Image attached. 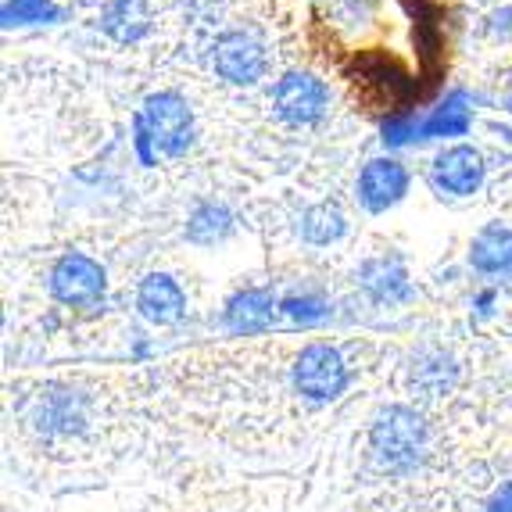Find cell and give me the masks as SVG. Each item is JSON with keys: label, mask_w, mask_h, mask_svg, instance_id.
<instances>
[{"label": "cell", "mask_w": 512, "mask_h": 512, "mask_svg": "<svg viewBox=\"0 0 512 512\" xmlns=\"http://www.w3.org/2000/svg\"><path fill=\"white\" fill-rule=\"evenodd\" d=\"M466 129H470V108H466V94H452L427 119V126H423V137H462Z\"/></svg>", "instance_id": "e0dca14e"}, {"label": "cell", "mask_w": 512, "mask_h": 512, "mask_svg": "<svg viewBox=\"0 0 512 512\" xmlns=\"http://www.w3.org/2000/svg\"><path fill=\"white\" fill-rule=\"evenodd\" d=\"M487 33L495 40H512V8H502L487 18Z\"/></svg>", "instance_id": "7402d4cb"}, {"label": "cell", "mask_w": 512, "mask_h": 512, "mask_svg": "<svg viewBox=\"0 0 512 512\" xmlns=\"http://www.w3.org/2000/svg\"><path fill=\"white\" fill-rule=\"evenodd\" d=\"M212 69L230 86H251L265 76V47L251 33H222L212 47Z\"/></svg>", "instance_id": "8992f818"}, {"label": "cell", "mask_w": 512, "mask_h": 512, "mask_svg": "<svg viewBox=\"0 0 512 512\" xmlns=\"http://www.w3.org/2000/svg\"><path fill=\"white\" fill-rule=\"evenodd\" d=\"M452 376H455V366L448 355H434L430 362L419 359V366H412V380H416L419 387H427L430 394H441L444 387L452 384Z\"/></svg>", "instance_id": "d6986e66"}, {"label": "cell", "mask_w": 512, "mask_h": 512, "mask_svg": "<svg viewBox=\"0 0 512 512\" xmlns=\"http://www.w3.org/2000/svg\"><path fill=\"white\" fill-rule=\"evenodd\" d=\"M294 387L308 402H333L348 387V366L330 344H308L294 362Z\"/></svg>", "instance_id": "3957f363"}, {"label": "cell", "mask_w": 512, "mask_h": 512, "mask_svg": "<svg viewBox=\"0 0 512 512\" xmlns=\"http://www.w3.org/2000/svg\"><path fill=\"white\" fill-rule=\"evenodd\" d=\"M61 11L54 0H8L4 4V26H43V22H58Z\"/></svg>", "instance_id": "ac0fdd59"}, {"label": "cell", "mask_w": 512, "mask_h": 512, "mask_svg": "<svg viewBox=\"0 0 512 512\" xmlns=\"http://www.w3.org/2000/svg\"><path fill=\"white\" fill-rule=\"evenodd\" d=\"M369 444L384 470L409 473L427 455V423L409 405H387L376 412L373 427H369Z\"/></svg>", "instance_id": "6da1fadb"}, {"label": "cell", "mask_w": 512, "mask_h": 512, "mask_svg": "<svg viewBox=\"0 0 512 512\" xmlns=\"http://www.w3.org/2000/svg\"><path fill=\"white\" fill-rule=\"evenodd\" d=\"M344 215L337 205H312L301 212L298 219V233L301 240H308V244H316V248H326V244H333V240L344 237Z\"/></svg>", "instance_id": "2e32d148"}, {"label": "cell", "mask_w": 512, "mask_h": 512, "mask_svg": "<svg viewBox=\"0 0 512 512\" xmlns=\"http://www.w3.org/2000/svg\"><path fill=\"white\" fill-rule=\"evenodd\" d=\"M276 115H280L287 126H312L326 115L330 108V90H326L323 79H316L312 72H287V76L276 83Z\"/></svg>", "instance_id": "5b68a950"}, {"label": "cell", "mask_w": 512, "mask_h": 512, "mask_svg": "<svg viewBox=\"0 0 512 512\" xmlns=\"http://www.w3.org/2000/svg\"><path fill=\"white\" fill-rule=\"evenodd\" d=\"M154 26L151 4L147 0H108L101 11V29L115 43L129 47V43H140Z\"/></svg>", "instance_id": "8fae6325"}, {"label": "cell", "mask_w": 512, "mask_h": 512, "mask_svg": "<svg viewBox=\"0 0 512 512\" xmlns=\"http://www.w3.org/2000/svg\"><path fill=\"white\" fill-rule=\"evenodd\" d=\"M104 291H108V276L90 255L72 251V255L58 258V265L51 269V294L61 305H97V301H104Z\"/></svg>", "instance_id": "277c9868"}, {"label": "cell", "mask_w": 512, "mask_h": 512, "mask_svg": "<svg viewBox=\"0 0 512 512\" xmlns=\"http://www.w3.org/2000/svg\"><path fill=\"white\" fill-rule=\"evenodd\" d=\"M276 316V301L269 291H262V287H248V291L233 294L230 301H226V326H230L233 333H262L269 330V323H273Z\"/></svg>", "instance_id": "7c38bea8"}, {"label": "cell", "mask_w": 512, "mask_h": 512, "mask_svg": "<svg viewBox=\"0 0 512 512\" xmlns=\"http://www.w3.org/2000/svg\"><path fill=\"white\" fill-rule=\"evenodd\" d=\"M416 137V126H412L409 119H398V122H387L384 126V140L391 147H402V144H409V140Z\"/></svg>", "instance_id": "44dd1931"}, {"label": "cell", "mask_w": 512, "mask_h": 512, "mask_svg": "<svg viewBox=\"0 0 512 512\" xmlns=\"http://www.w3.org/2000/svg\"><path fill=\"white\" fill-rule=\"evenodd\" d=\"M137 126L144 129V137L169 158H180L194 144V115H190V104L180 94H151L144 101Z\"/></svg>", "instance_id": "7a4b0ae2"}, {"label": "cell", "mask_w": 512, "mask_h": 512, "mask_svg": "<svg viewBox=\"0 0 512 512\" xmlns=\"http://www.w3.org/2000/svg\"><path fill=\"white\" fill-rule=\"evenodd\" d=\"M233 212L219 201H205L197 205L187 219V240L190 244H201V248H212V244H222V240L233 233Z\"/></svg>", "instance_id": "9a60e30c"}, {"label": "cell", "mask_w": 512, "mask_h": 512, "mask_svg": "<svg viewBox=\"0 0 512 512\" xmlns=\"http://www.w3.org/2000/svg\"><path fill=\"white\" fill-rule=\"evenodd\" d=\"M470 262H473V269L484 276L512 273V230L509 226H502V222L484 226L470 244Z\"/></svg>", "instance_id": "4fadbf2b"}, {"label": "cell", "mask_w": 512, "mask_h": 512, "mask_svg": "<svg viewBox=\"0 0 512 512\" xmlns=\"http://www.w3.org/2000/svg\"><path fill=\"white\" fill-rule=\"evenodd\" d=\"M487 512H512V480H509V484L498 487V495L491 498V505H487Z\"/></svg>", "instance_id": "603a6c76"}, {"label": "cell", "mask_w": 512, "mask_h": 512, "mask_svg": "<svg viewBox=\"0 0 512 512\" xmlns=\"http://www.w3.org/2000/svg\"><path fill=\"white\" fill-rule=\"evenodd\" d=\"M283 312L291 319H298V323H316V319L326 316V308L319 298H287L283 301Z\"/></svg>", "instance_id": "ffe728a7"}, {"label": "cell", "mask_w": 512, "mask_h": 512, "mask_svg": "<svg viewBox=\"0 0 512 512\" xmlns=\"http://www.w3.org/2000/svg\"><path fill=\"white\" fill-rule=\"evenodd\" d=\"M137 308L140 316L154 326H172L180 323L183 312H187V298H183L180 283L165 273L144 276V283L137 287Z\"/></svg>", "instance_id": "30bf717a"}, {"label": "cell", "mask_w": 512, "mask_h": 512, "mask_svg": "<svg viewBox=\"0 0 512 512\" xmlns=\"http://www.w3.org/2000/svg\"><path fill=\"white\" fill-rule=\"evenodd\" d=\"M405 194H409V172H405V165H398L394 158H373V162H366V169L359 176V201L366 212L373 215L387 212Z\"/></svg>", "instance_id": "52a82bcc"}, {"label": "cell", "mask_w": 512, "mask_h": 512, "mask_svg": "<svg viewBox=\"0 0 512 512\" xmlns=\"http://www.w3.org/2000/svg\"><path fill=\"white\" fill-rule=\"evenodd\" d=\"M434 183L455 197H470L484 183V154L470 144H455L434 158Z\"/></svg>", "instance_id": "ba28073f"}, {"label": "cell", "mask_w": 512, "mask_h": 512, "mask_svg": "<svg viewBox=\"0 0 512 512\" xmlns=\"http://www.w3.org/2000/svg\"><path fill=\"white\" fill-rule=\"evenodd\" d=\"M33 423L47 437H72L86 427V398L79 391H47L36 398Z\"/></svg>", "instance_id": "9c48e42d"}, {"label": "cell", "mask_w": 512, "mask_h": 512, "mask_svg": "<svg viewBox=\"0 0 512 512\" xmlns=\"http://www.w3.org/2000/svg\"><path fill=\"white\" fill-rule=\"evenodd\" d=\"M359 283H362V291H366L369 298L387 301V305H394V301H405L412 294L409 276H405V269L394 262V258H376V262H366L359 269Z\"/></svg>", "instance_id": "5bb4252c"}]
</instances>
